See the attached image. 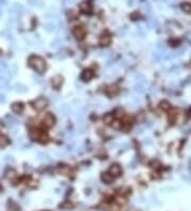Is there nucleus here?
Listing matches in <instances>:
<instances>
[{
    "instance_id": "3",
    "label": "nucleus",
    "mask_w": 191,
    "mask_h": 211,
    "mask_svg": "<svg viewBox=\"0 0 191 211\" xmlns=\"http://www.w3.org/2000/svg\"><path fill=\"white\" fill-rule=\"evenodd\" d=\"M73 35H75V37L77 39L81 41V39H84V37H85V35H86L85 29L83 28L82 26H77V27H75V29H73Z\"/></svg>"
},
{
    "instance_id": "12",
    "label": "nucleus",
    "mask_w": 191,
    "mask_h": 211,
    "mask_svg": "<svg viewBox=\"0 0 191 211\" xmlns=\"http://www.w3.org/2000/svg\"><path fill=\"white\" fill-rule=\"evenodd\" d=\"M41 131L39 130H35V129H32V130H30V132H29V137H30V139L33 141H36L39 139V136H41Z\"/></svg>"
},
{
    "instance_id": "23",
    "label": "nucleus",
    "mask_w": 191,
    "mask_h": 211,
    "mask_svg": "<svg viewBox=\"0 0 191 211\" xmlns=\"http://www.w3.org/2000/svg\"><path fill=\"white\" fill-rule=\"evenodd\" d=\"M4 101H5V96L3 94H0V104H2Z\"/></svg>"
},
{
    "instance_id": "22",
    "label": "nucleus",
    "mask_w": 191,
    "mask_h": 211,
    "mask_svg": "<svg viewBox=\"0 0 191 211\" xmlns=\"http://www.w3.org/2000/svg\"><path fill=\"white\" fill-rule=\"evenodd\" d=\"M7 177H8V178L15 177V172H14V171H10V172L8 173V175H7Z\"/></svg>"
},
{
    "instance_id": "4",
    "label": "nucleus",
    "mask_w": 191,
    "mask_h": 211,
    "mask_svg": "<svg viewBox=\"0 0 191 211\" xmlns=\"http://www.w3.org/2000/svg\"><path fill=\"white\" fill-rule=\"evenodd\" d=\"M43 124H44V126L46 128H51L55 124V117L51 113H48V114L45 115L44 120H43Z\"/></svg>"
},
{
    "instance_id": "8",
    "label": "nucleus",
    "mask_w": 191,
    "mask_h": 211,
    "mask_svg": "<svg viewBox=\"0 0 191 211\" xmlns=\"http://www.w3.org/2000/svg\"><path fill=\"white\" fill-rule=\"evenodd\" d=\"M93 77V73L90 69H85L81 75V79L83 81H89Z\"/></svg>"
},
{
    "instance_id": "20",
    "label": "nucleus",
    "mask_w": 191,
    "mask_h": 211,
    "mask_svg": "<svg viewBox=\"0 0 191 211\" xmlns=\"http://www.w3.org/2000/svg\"><path fill=\"white\" fill-rule=\"evenodd\" d=\"M15 90L17 92H21V93H22V92H26V88H25L23 85H21V84H16Z\"/></svg>"
},
{
    "instance_id": "15",
    "label": "nucleus",
    "mask_w": 191,
    "mask_h": 211,
    "mask_svg": "<svg viewBox=\"0 0 191 211\" xmlns=\"http://www.w3.org/2000/svg\"><path fill=\"white\" fill-rule=\"evenodd\" d=\"M181 8H182V10L185 12V13H191V4L190 3H188V2L182 3Z\"/></svg>"
},
{
    "instance_id": "9",
    "label": "nucleus",
    "mask_w": 191,
    "mask_h": 211,
    "mask_svg": "<svg viewBox=\"0 0 191 211\" xmlns=\"http://www.w3.org/2000/svg\"><path fill=\"white\" fill-rule=\"evenodd\" d=\"M80 10L82 11L83 13H90L91 11V5L87 1H84L80 4Z\"/></svg>"
},
{
    "instance_id": "2",
    "label": "nucleus",
    "mask_w": 191,
    "mask_h": 211,
    "mask_svg": "<svg viewBox=\"0 0 191 211\" xmlns=\"http://www.w3.org/2000/svg\"><path fill=\"white\" fill-rule=\"evenodd\" d=\"M33 108L37 111H41V110H44L45 108L48 106V100L44 97H39V98L35 99L33 101Z\"/></svg>"
},
{
    "instance_id": "10",
    "label": "nucleus",
    "mask_w": 191,
    "mask_h": 211,
    "mask_svg": "<svg viewBox=\"0 0 191 211\" xmlns=\"http://www.w3.org/2000/svg\"><path fill=\"white\" fill-rule=\"evenodd\" d=\"M118 92H119V89L117 85H111L105 90V93L107 94L109 96H114V95H116Z\"/></svg>"
},
{
    "instance_id": "19",
    "label": "nucleus",
    "mask_w": 191,
    "mask_h": 211,
    "mask_svg": "<svg viewBox=\"0 0 191 211\" xmlns=\"http://www.w3.org/2000/svg\"><path fill=\"white\" fill-rule=\"evenodd\" d=\"M39 142H41V143H46L47 141H48V137H47V134L45 132H41V136H39V139H38Z\"/></svg>"
},
{
    "instance_id": "7",
    "label": "nucleus",
    "mask_w": 191,
    "mask_h": 211,
    "mask_svg": "<svg viewBox=\"0 0 191 211\" xmlns=\"http://www.w3.org/2000/svg\"><path fill=\"white\" fill-rule=\"evenodd\" d=\"M23 104L21 102H15L12 104V111L16 114H21L23 112Z\"/></svg>"
},
{
    "instance_id": "21",
    "label": "nucleus",
    "mask_w": 191,
    "mask_h": 211,
    "mask_svg": "<svg viewBox=\"0 0 191 211\" xmlns=\"http://www.w3.org/2000/svg\"><path fill=\"white\" fill-rule=\"evenodd\" d=\"M8 85V80L5 78H2L0 77V88H4V86Z\"/></svg>"
},
{
    "instance_id": "1",
    "label": "nucleus",
    "mask_w": 191,
    "mask_h": 211,
    "mask_svg": "<svg viewBox=\"0 0 191 211\" xmlns=\"http://www.w3.org/2000/svg\"><path fill=\"white\" fill-rule=\"evenodd\" d=\"M29 65L32 68L38 72V73H44L46 70V62L43 58L38 57V55H32L29 59Z\"/></svg>"
},
{
    "instance_id": "13",
    "label": "nucleus",
    "mask_w": 191,
    "mask_h": 211,
    "mask_svg": "<svg viewBox=\"0 0 191 211\" xmlns=\"http://www.w3.org/2000/svg\"><path fill=\"white\" fill-rule=\"evenodd\" d=\"M114 176L111 174V173H104L103 175H102V180H104V183H111L113 180H114Z\"/></svg>"
},
{
    "instance_id": "16",
    "label": "nucleus",
    "mask_w": 191,
    "mask_h": 211,
    "mask_svg": "<svg viewBox=\"0 0 191 211\" xmlns=\"http://www.w3.org/2000/svg\"><path fill=\"white\" fill-rule=\"evenodd\" d=\"M159 106H160V109L164 110V111H169V110L171 109V104H169L168 101H166V100H165V101L160 102Z\"/></svg>"
},
{
    "instance_id": "14",
    "label": "nucleus",
    "mask_w": 191,
    "mask_h": 211,
    "mask_svg": "<svg viewBox=\"0 0 191 211\" xmlns=\"http://www.w3.org/2000/svg\"><path fill=\"white\" fill-rule=\"evenodd\" d=\"M9 139L7 138L5 136H3V134H0V147H5V146L9 144Z\"/></svg>"
},
{
    "instance_id": "18",
    "label": "nucleus",
    "mask_w": 191,
    "mask_h": 211,
    "mask_svg": "<svg viewBox=\"0 0 191 211\" xmlns=\"http://www.w3.org/2000/svg\"><path fill=\"white\" fill-rule=\"evenodd\" d=\"M103 120H104L105 124H111L113 120H114V117H113V115L111 114H106L105 116H104Z\"/></svg>"
},
{
    "instance_id": "17",
    "label": "nucleus",
    "mask_w": 191,
    "mask_h": 211,
    "mask_svg": "<svg viewBox=\"0 0 191 211\" xmlns=\"http://www.w3.org/2000/svg\"><path fill=\"white\" fill-rule=\"evenodd\" d=\"M111 126H113V128H114V129H121V128H122V123L120 122V120H113V123H111Z\"/></svg>"
},
{
    "instance_id": "24",
    "label": "nucleus",
    "mask_w": 191,
    "mask_h": 211,
    "mask_svg": "<svg viewBox=\"0 0 191 211\" xmlns=\"http://www.w3.org/2000/svg\"><path fill=\"white\" fill-rule=\"evenodd\" d=\"M2 128H3V124L0 122V130H2Z\"/></svg>"
},
{
    "instance_id": "5",
    "label": "nucleus",
    "mask_w": 191,
    "mask_h": 211,
    "mask_svg": "<svg viewBox=\"0 0 191 211\" xmlns=\"http://www.w3.org/2000/svg\"><path fill=\"white\" fill-rule=\"evenodd\" d=\"M111 37H109V34H107V33L102 34L100 39H99V44H100L102 47L109 46V45L111 44Z\"/></svg>"
},
{
    "instance_id": "6",
    "label": "nucleus",
    "mask_w": 191,
    "mask_h": 211,
    "mask_svg": "<svg viewBox=\"0 0 191 211\" xmlns=\"http://www.w3.org/2000/svg\"><path fill=\"white\" fill-rule=\"evenodd\" d=\"M109 173H111L114 177H118L119 175L121 174V167L118 164H113L111 167H109Z\"/></svg>"
},
{
    "instance_id": "11",
    "label": "nucleus",
    "mask_w": 191,
    "mask_h": 211,
    "mask_svg": "<svg viewBox=\"0 0 191 211\" xmlns=\"http://www.w3.org/2000/svg\"><path fill=\"white\" fill-rule=\"evenodd\" d=\"M63 82V79L61 76H55V77H53L52 78V85L54 86L55 89H57V88H59L61 86V84H62Z\"/></svg>"
}]
</instances>
